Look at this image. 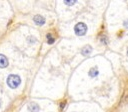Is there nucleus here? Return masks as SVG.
<instances>
[{
  "instance_id": "f8f14e48",
  "label": "nucleus",
  "mask_w": 128,
  "mask_h": 112,
  "mask_svg": "<svg viewBox=\"0 0 128 112\" xmlns=\"http://www.w3.org/2000/svg\"><path fill=\"white\" fill-rule=\"evenodd\" d=\"M101 41H102V43H106V37H104V38L102 37L101 38Z\"/></svg>"
},
{
  "instance_id": "9b49d317",
  "label": "nucleus",
  "mask_w": 128,
  "mask_h": 112,
  "mask_svg": "<svg viewBox=\"0 0 128 112\" xmlns=\"http://www.w3.org/2000/svg\"><path fill=\"white\" fill-rule=\"evenodd\" d=\"M124 26H125L126 28H128V20H125V21H124Z\"/></svg>"
},
{
  "instance_id": "1a4fd4ad",
  "label": "nucleus",
  "mask_w": 128,
  "mask_h": 112,
  "mask_svg": "<svg viewBox=\"0 0 128 112\" xmlns=\"http://www.w3.org/2000/svg\"><path fill=\"white\" fill-rule=\"evenodd\" d=\"M76 2H77V1H75V0H72V1H71V0H65V1H64V3H65L66 5H74Z\"/></svg>"
},
{
  "instance_id": "6e6552de",
  "label": "nucleus",
  "mask_w": 128,
  "mask_h": 112,
  "mask_svg": "<svg viewBox=\"0 0 128 112\" xmlns=\"http://www.w3.org/2000/svg\"><path fill=\"white\" fill-rule=\"evenodd\" d=\"M46 38H47V42H48L49 44H52V43L54 42V37H52L51 34H47Z\"/></svg>"
},
{
  "instance_id": "2eb2a0df",
  "label": "nucleus",
  "mask_w": 128,
  "mask_h": 112,
  "mask_svg": "<svg viewBox=\"0 0 128 112\" xmlns=\"http://www.w3.org/2000/svg\"><path fill=\"white\" fill-rule=\"evenodd\" d=\"M0 107H1V101H0Z\"/></svg>"
},
{
  "instance_id": "ddd939ff",
  "label": "nucleus",
  "mask_w": 128,
  "mask_h": 112,
  "mask_svg": "<svg viewBox=\"0 0 128 112\" xmlns=\"http://www.w3.org/2000/svg\"><path fill=\"white\" fill-rule=\"evenodd\" d=\"M64 106H65V103H64V104H63V103H62V104H61V108H63V107H64Z\"/></svg>"
},
{
  "instance_id": "f03ea898",
  "label": "nucleus",
  "mask_w": 128,
  "mask_h": 112,
  "mask_svg": "<svg viewBox=\"0 0 128 112\" xmlns=\"http://www.w3.org/2000/svg\"><path fill=\"white\" fill-rule=\"evenodd\" d=\"M74 31H75L76 35H78V36H83V35H85L86 32H87V26H86L85 23L79 22V23H77V24L75 25Z\"/></svg>"
},
{
  "instance_id": "20e7f679",
  "label": "nucleus",
  "mask_w": 128,
  "mask_h": 112,
  "mask_svg": "<svg viewBox=\"0 0 128 112\" xmlns=\"http://www.w3.org/2000/svg\"><path fill=\"white\" fill-rule=\"evenodd\" d=\"M39 106H38V104H36V103H34V102H30L29 104H28V110L30 111V112H38L39 111Z\"/></svg>"
},
{
  "instance_id": "0eeeda50",
  "label": "nucleus",
  "mask_w": 128,
  "mask_h": 112,
  "mask_svg": "<svg viewBox=\"0 0 128 112\" xmlns=\"http://www.w3.org/2000/svg\"><path fill=\"white\" fill-rule=\"evenodd\" d=\"M88 74H89V76H90V77L94 78V77L98 76V74H99V71H98V69H97L96 67H92V68H90V69H89V71H88Z\"/></svg>"
},
{
  "instance_id": "39448f33",
  "label": "nucleus",
  "mask_w": 128,
  "mask_h": 112,
  "mask_svg": "<svg viewBox=\"0 0 128 112\" xmlns=\"http://www.w3.org/2000/svg\"><path fill=\"white\" fill-rule=\"evenodd\" d=\"M91 52H92V47H91L90 45L84 46V47L82 48V50H81V54L84 55V56H88Z\"/></svg>"
},
{
  "instance_id": "9d476101",
  "label": "nucleus",
  "mask_w": 128,
  "mask_h": 112,
  "mask_svg": "<svg viewBox=\"0 0 128 112\" xmlns=\"http://www.w3.org/2000/svg\"><path fill=\"white\" fill-rule=\"evenodd\" d=\"M28 41H29V43H35L36 39H35L34 37H29V38H28Z\"/></svg>"
},
{
  "instance_id": "423d86ee",
  "label": "nucleus",
  "mask_w": 128,
  "mask_h": 112,
  "mask_svg": "<svg viewBox=\"0 0 128 112\" xmlns=\"http://www.w3.org/2000/svg\"><path fill=\"white\" fill-rule=\"evenodd\" d=\"M33 20H34V22L37 24V25H43L44 23H45V19L42 17V16H40V15H36V16H34V18H33Z\"/></svg>"
},
{
  "instance_id": "f257e3e1",
  "label": "nucleus",
  "mask_w": 128,
  "mask_h": 112,
  "mask_svg": "<svg viewBox=\"0 0 128 112\" xmlns=\"http://www.w3.org/2000/svg\"><path fill=\"white\" fill-rule=\"evenodd\" d=\"M7 85L12 88V89H15L17 88L20 83H21V78L19 77V75H16V74H10L8 77H7Z\"/></svg>"
},
{
  "instance_id": "4468645a",
  "label": "nucleus",
  "mask_w": 128,
  "mask_h": 112,
  "mask_svg": "<svg viewBox=\"0 0 128 112\" xmlns=\"http://www.w3.org/2000/svg\"><path fill=\"white\" fill-rule=\"evenodd\" d=\"M127 55H128V48H127Z\"/></svg>"
},
{
  "instance_id": "7ed1b4c3",
  "label": "nucleus",
  "mask_w": 128,
  "mask_h": 112,
  "mask_svg": "<svg viewBox=\"0 0 128 112\" xmlns=\"http://www.w3.org/2000/svg\"><path fill=\"white\" fill-rule=\"evenodd\" d=\"M8 66V59L5 55L0 54V68H5Z\"/></svg>"
}]
</instances>
